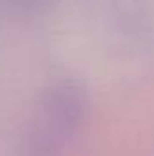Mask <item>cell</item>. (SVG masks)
Returning <instances> with one entry per match:
<instances>
[{"mask_svg": "<svg viewBox=\"0 0 154 156\" xmlns=\"http://www.w3.org/2000/svg\"><path fill=\"white\" fill-rule=\"evenodd\" d=\"M85 115V93L75 82H58L38 98L20 134L16 156H62Z\"/></svg>", "mask_w": 154, "mask_h": 156, "instance_id": "obj_1", "label": "cell"}]
</instances>
